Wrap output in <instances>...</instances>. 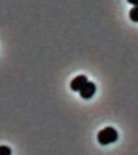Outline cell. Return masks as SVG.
I'll list each match as a JSON object with an SVG mask.
<instances>
[{
  "instance_id": "3",
  "label": "cell",
  "mask_w": 138,
  "mask_h": 155,
  "mask_svg": "<svg viewBox=\"0 0 138 155\" xmlns=\"http://www.w3.org/2000/svg\"><path fill=\"white\" fill-rule=\"evenodd\" d=\"M96 92V86L93 82H88L79 91L80 96L83 99H90Z\"/></svg>"
},
{
  "instance_id": "1",
  "label": "cell",
  "mask_w": 138,
  "mask_h": 155,
  "mask_svg": "<svg viewBox=\"0 0 138 155\" xmlns=\"http://www.w3.org/2000/svg\"><path fill=\"white\" fill-rule=\"evenodd\" d=\"M119 135L117 131L113 127H106L99 132L97 135V140L102 145H107L116 142L118 140Z\"/></svg>"
},
{
  "instance_id": "6",
  "label": "cell",
  "mask_w": 138,
  "mask_h": 155,
  "mask_svg": "<svg viewBox=\"0 0 138 155\" xmlns=\"http://www.w3.org/2000/svg\"><path fill=\"white\" fill-rule=\"evenodd\" d=\"M128 3L135 5V7H138V1H128Z\"/></svg>"
},
{
  "instance_id": "4",
  "label": "cell",
  "mask_w": 138,
  "mask_h": 155,
  "mask_svg": "<svg viewBox=\"0 0 138 155\" xmlns=\"http://www.w3.org/2000/svg\"><path fill=\"white\" fill-rule=\"evenodd\" d=\"M129 18L133 22L138 23V7H134L130 10Z\"/></svg>"
},
{
  "instance_id": "5",
  "label": "cell",
  "mask_w": 138,
  "mask_h": 155,
  "mask_svg": "<svg viewBox=\"0 0 138 155\" xmlns=\"http://www.w3.org/2000/svg\"><path fill=\"white\" fill-rule=\"evenodd\" d=\"M12 151L7 145H0V155H12Z\"/></svg>"
},
{
  "instance_id": "2",
  "label": "cell",
  "mask_w": 138,
  "mask_h": 155,
  "mask_svg": "<svg viewBox=\"0 0 138 155\" xmlns=\"http://www.w3.org/2000/svg\"><path fill=\"white\" fill-rule=\"evenodd\" d=\"M87 82H88V80L85 75H77L70 82V87L74 91H80Z\"/></svg>"
}]
</instances>
